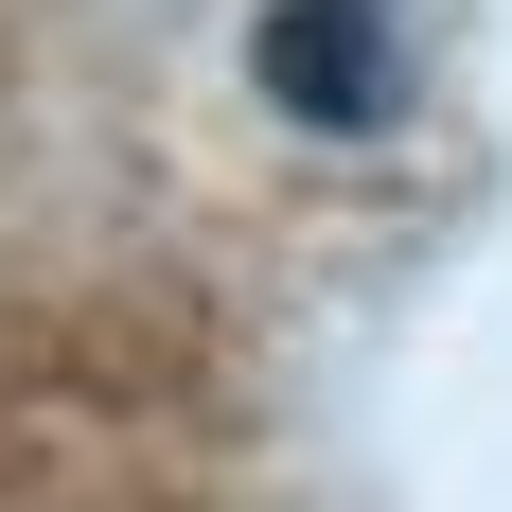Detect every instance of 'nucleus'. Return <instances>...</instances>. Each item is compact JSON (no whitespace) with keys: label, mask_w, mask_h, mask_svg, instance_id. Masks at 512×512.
Listing matches in <instances>:
<instances>
[{"label":"nucleus","mask_w":512,"mask_h":512,"mask_svg":"<svg viewBox=\"0 0 512 512\" xmlns=\"http://www.w3.org/2000/svg\"><path fill=\"white\" fill-rule=\"evenodd\" d=\"M248 89L283 106V124H318V142H371V124L424 89L407 0H265L248 18Z\"/></svg>","instance_id":"obj_1"}]
</instances>
